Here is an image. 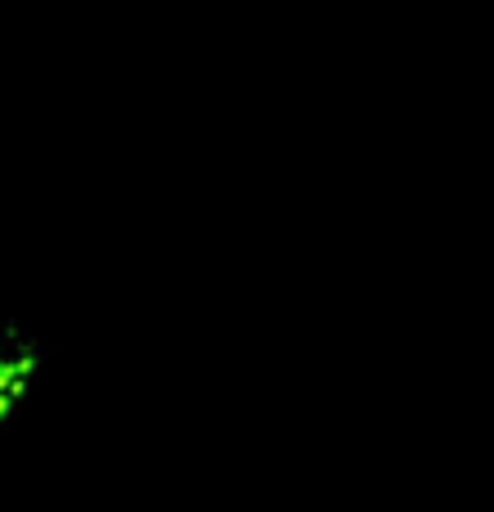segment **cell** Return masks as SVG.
<instances>
[{"mask_svg": "<svg viewBox=\"0 0 494 512\" xmlns=\"http://www.w3.org/2000/svg\"><path fill=\"white\" fill-rule=\"evenodd\" d=\"M36 369H41V342L27 328L0 319V423L23 405V396L36 382Z\"/></svg>", "mask_w": 494, "mask_h": 512, "instance_id": "obj_1", "label": "cell"}]
</instances>
